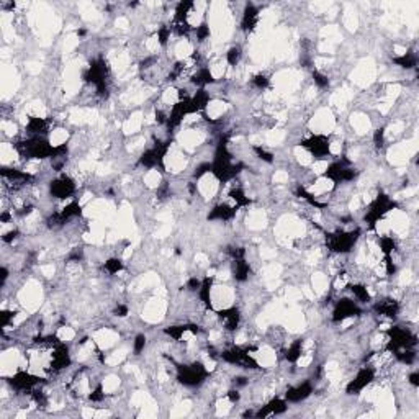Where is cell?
<instances>
[{"instance_id":"obj_1","label":"cell","mask_w":419,"mask_h":419,"mask_svg":"<svg viewBox=\"0 0 419 419\" xmlns=\"http://www.w3.org/2000/svg\"><path fill=\"white\" fill-rule=\"evenodd\" d=\"M241 169H242L241 164L233 162V156L228 149L226 137H223V139L218 143V146H216L215 159L212 162V174L221 183H226L231 179H234V177L239 174Z\"/></svg>"},{"instance_id":"obj_2","label":"cell","mask_w":419,"mask_h":419,"mask_svg":"<svg viewBox=\"0 0 419 419\" xmlns=\"http://www.w3.org/2000/svg\"><path fill=\"white\" fill-rule=\"evenodd\" d=\"M360 231L354 229V231H336L326 236V246L331 252L336 254H347L352 251V247L356 246L359 239Z\"/></svg>"},{"instance_id":"obj_3","label":"cell","mask_w":419,"mask_h":419,"mask_svg":"<svg viewBox=\"0 0 419 419\" xmlns=\"http://www.w3.org/2000/svg\"><path fill=\"white\" fill-rule=\"evenodd\" d=\"M208 377V370L201 362L177 367V380L183 386H200Z\"/></svg>"},{"instance_id":"obj_4","label":"cell","mask_w":419,"mask_h":419,"mask_svg":"<svg viewBox=\"0 0 419 419\" xmlns=\"http://www.w3.org/2000/svg\"><path fill=\"white\" fill-rule=\"evenodd\" d=\"M386 334H388V344H386V349L390 352H396L401 349H414V345L417 342L414 334L401 326L390 327V329L386 331Z\"/></svg>"},{"instance_id":"obj_5","label":"cell","mask_w":419,"mask_h":419,"mask_svg":"<svg viewBox=\"0 0 419 419\" xmlns=\"http://www.w3.org/2000/svg\"><path fill=\"white\" fill-rule=\"evenodd\" d=\"M396 201H393L388 195L385 193H380L375 200L372 201V205L369 206V212L365 213L364 216V221L369 225L370 228H375V225L383 218V216L391 212L393 208H396Z\"/></svg>"},{"instance_id":"obj_6","label":"cell","mask_w":419,"mask_h":419,"mask_svg":"<svg viewBox=\"0 0 419 419\" xmlns=\"http://www.w3.org/2000/svg\"><path fill=\"white\" fill-rule=\"evenodd\" d=\"M357 175H359V170L351 167L349 161L331 162L329 166H327L326 172H324L326 179H329L331 182L336 183V185H339V183H342V182H351V180L356 179Z\"/></svg>"},{"instance_id":"obj_7","label":"cell","mask_w":419,"mask_h":419,"mask_svg":"<svg viewBox=\"0 0 419 419\" xmlns=\"http://www.w3.org/2000/svg\"><path fill=\"white\" fill-rule=\"evenodd\" d=\"M249 351H251L249 347H246V349H242V347H231V349H226L221 352V359L226 364L239 365L242 369H251V370L259 369V364L252 359Z\"/></svg>"},{"instance_id":"obj_8","label":"cell","mask_w":419,"mask_h":419,"mask_svg":"<svg viewBox=\"0 0 419 419\" xmlns=\"http://www.w3.org/2000/svg\"><path fill=\"white\" fill-rule=\"evenodd\" d=\"M314 159H324L331 154V144L329 137L324 134H313L300 143Z\"/></svg>"},{"instance_id":"obj_9","label":"cell","mask_w":419,"mask_h":419,"mask_svg":"<svg viewBox=\"0 0 419 419\" xmlns=\"http://www.w3.org/2000/svg\"><path fill=\"white\" fill-rule=\"evenodd\" d=\"M373 380H375V369L373 367H362L357 375L354 377L345 386L347 395H359L364 388H367Z\"/></svg>"},{"instance_id":"obj_10","label":"cell","mask_w":419,"mask_h":419,"mask_svg":"<svg viewBox=\"0 0 419 419\" xmlns=\"http://www.w3.org/2000/svg\"><path fill=\"white\" fill-rule=\"evenodd\" d=\"M76 182L69 175H61L49 183V192L54 198L64 200L76 193Z\"/></svg>"},{"instance_id":"obj_11","label":"cell","mask_w":419,"mask_h":419,"mask_svg":"<svg viewBox=\"0 0 419 419\" xmlns=\"http://www.w3.org/2000/svg\"><path fill=\"white\" fill-rule=\"evenodd\" d=\"M360 313H362V311H360L359 305L354 300L340 298L336 303V306H334L332 321H334V323H342V321L349 319L352 316H359Z\"/></svg>"},{"instance_id":"obj_12","label":"cell","mask_w":419,"mask_h":419,"mask_svg":"<svg viewBox=\"0 0 419 419\" xmlns=\"http://www.w3.org/2000/svg\"><path fill=\"white\" fill-rule=\"evenodd\" d=\"M9 383L12 385V388H15L17 391H33L35 386L41 383V378L33 375V373H28V372H17L15 375L9 380Z\"/></svg>"},{"instance_id":"obj_13","label":"cell","mask_w":419,"mask_h":419,"mask_svg":"<svg viewBox=\"0 0 419 419\" xmlns=\"http://www.w3.org/2000/svg\"><path fill=\"white\" fill-rule=\"evenodd\" d=\"M71 365V356L67 345L59 342L52 349V357H51V369L52 370H62L65 367Z\"/></svg>"},{"instance_id":"obj_14","label":"cell","mask_w":419,"mask_h":419,"mask_svg":"<svg viewBox=\"0 0 419 419\" xmlns=\"http://www.w3.org/2000/svg\"><path fill=\"white\" fill-rule=\"evenodd\" d=\"M311 393H313V385L310 382H303L297 386L288 388L285 393V399H287V403H301V401H305L306 398H310Z\"/></svg>"},{"instance_id":"obj_15","label":"cell","mask_w":419,"mask_h":419,"mask_svg":"<svg viewBox=\"0 0 419 419\" xmlns=\"http://www.w3.org/2000/svg\"><path fill=\"white\" fill-rule=\"evenodd\" d=\"M288 409V403L287 399L282 398H273L270 399L267 404H264L262 408L255 412V417H267V416H273V414H284V412Z\"/></svg>"},{"instance_id":"obj_16","label":"cell","mask_w":419,"mask_h":419,"mask_svg":"<svg viewBox=\"0 0 419 419\" xmlns=\"http://www.w3.org/2000/svg\"><path fill=\"white\" fill-rule=\"evenodd\" d=\"M218 314V318L221 319V323L225 324V329L226 331H236L239 327L241 323V314L238 308H226V310H221L216 313Z\"/></svg>"},{"instance_id":"obj_17","label":"cell","mask_w":419,"mask_h":419,"mask_svg":"<svg viewBox=\"0 0 419 419\" xmlns=\"http://www.w3.org/2000/svg\"><path fill=\"white\" fill-rule=\"evenodd\" d=\"M259 22V9L252 4H247L244 13H242V20H241V28L244 33H251L255 26H257Z\"/></svg>"},{"instance_id":"obj_18","label":"cell","mask_w":419,"mask_h":419,"mask_svg":"<svg viewBox=\"0 0 419 419\" xmlns=\"http://www.w3.org/2000/svg\"><path fill=\"white\" fill-rule=\"evenodd\" d=\"M236 212L238 208L228 205V203H220L216 205L212 212L208 213V220L210 221H229L236 216Z\"/></svg>"},{"instance_id":"obj_19","label":"cell","mask_w":419,"mask_h":419,"mask_svg":"<svg viewBox=\"0 0 419 419\" xmlns=\"http://www.w3.org/2000/svg\"><path fill=\"white\" fill-rule=\"evenodd\" d=\"M373 308H375V311L378 314H382V316H386V318H395L398 314V311H399L398 301L393 300V298H385L382 301H378V303Z\"/></svg>"},{"instance_id":"obj_20","label":"cell","mask_w":419,"mask_h":419,"mask_svg":"<svg viewBox=\"0 0 419 419\" xmlns=\"http://www.w3.org/2000/svg\"><path fill=\"white\" fill-rule=\"evenodd\" d=\"M210 103V94L205 89H200L193 97H190V113L203 111Z\"/></svg>"},{"instance_id":"obj_21","label":"cell","mask_w":419,"mask_h":419,"mask_svg":"<svg viewBox=\"0 0 419 419\" xmlns=\"http://www.w3.org/2000/svg\"><path fill=\"white\" fill-rule=\"evenodd\" d=\"M251 273V265L244 259H238L233 262V277L236 282H246Z\"/></svg>"},{"instance_id":"obj_22","label":"cell","mask_w":419,"mask_h":419,"mask_svg":"<svg viewBox=\"0 0 419 419\" xmlns=\"http://www.w3.org/2000/svg\"><path fill=\"white\" fill-rule=\"evenodd\" d=\"M212 285H213V280L206 277L201 280V285L198 288V297L201 300V303L208 308H212Z\"/></svg>"},{"instance_id":"obj_23","label":"cell","mask_w":419,"mask_h":419,"mask_svg":"<svg viewBox=\"0 0 419 419\" xmlns=\"http://www.w3.org/2000/svg\"><path fill=\"white\" fill-rule=\"evenodd\" d=\"M26 129H28L31 134L39 136L48 129V121H46L44 118H39V116H30L28 123H26Z\"/></svg>"},{"instance_id":"obj_24","label":"cell","mask_w":419,"mask_h":419,"mask_svg":"<svg viewBox=\"0 0 419 419\" xmlns=\"http://www.w3.org/2000/svg\"><path fill=\"white\" fill-rule=\"evenodd\" d=\"M303 356V340H295V342H292L290 345L287 347V351H285V359L288 360V362H298L300 357Z\"/></svg>"},{"instance_id":"obj_25","label":"cell","mask_w":419,"mask_h":419,"mask_svg":"<svg viewBox=\"0 0 419 419\" xmlns=\"http://www.w3.org/2000/svg\"><path fill=\"white\" fill-rule=\"evenodd\" d=\"M192 82L195 85H200V87H205V85L215 82V77H213L212 72H210L208 67H201V69L196 71V74L192 77Z\"/></svg>"},{"instance_id":"obj_26","label":"cell","mask_w":419,"mask_h":419,"mask_svg":"<svg viewBox=\"0 0 419 419\" xmlns=\"http://www.w3.org/2000/svg\"><path fill=\"white\" fill-rule=\"evenodd\" d=\"M229 196H231V200L234 201V206H236V208L247 206V205H251V203H252V200L249 198V196H246L244 190L239 188V187L233 188L231 192H229Z\"/></svg>"},{"instance_id":"obj_27","label":"cell","mask_w":419,"mask_h":419,"mask_svg":"<svg viewBox=\"0 0 419 419\" xmlns=\"http://www.w3.org/2000/svg\"><path fill=\"white\" fill-rule=\"evenodd\" d=\"M393 62H395L396 65H399V67H403V69H412V67H416L417 59H416L414 54H412V52H404V54L393 59Z\"/></svg>"},{"instance_id":"obj_28","label":"cell","mask_w":419,"mask_h":419,"mask_svg":"<svg viewBox=\"0 0 419 419\" xmlns=\"http://www.w3.org/2000/svg\"><path fill=\"white\" fill-rule=\"evenodd\" d=\"M378 246H380V251L383 252V255H393V252H395V249H396V242L391 236H380Z\"/></svg>"},{"instance_id":"obj_29","label":"cell","mask_w":419,"mask_h":419,"mask_svg":"<svg viewBox=\"0 0 419 419\" xmlns=\"http://www.w3.org/2000/svg\"><path fill=\"white\" fill-rule=\"evenodd\" d=\"M349 288H351L352 295H354V297H356L359 301H362V303H369V301H370V293H369V290H367L365 285L354 284V285H351Z\"/></svg>"},{"instance_id":"obj_30","label":"cell","mask_w":419,"mask_h":419,"mask_svg":"<svg viewBox=\"0 0 419 419\" xmlns=\"http://www.w3.org/2000/svg\"><path fill=\"white\" fill-rule=\"evenodd\" d=\"M103 268H105V270H107L108 273L115 275V273H118V272L123 270V262H121V259H118V257H111V259H108V260L103 264Z\"/></svg>"},{"instance_id":"obj_31","label":"cell","mask_w":419,"mask_h":419,"mask_svg":"<svg viewBox=\"0 0 419 419\" xmlns=\"http://www.w3.org/2000/svg\"><path fill=\"white\" fill-rule=\"evenodd\" d=\"M226 61H228L229 65H236L241 61V48H239V46H233V48L228 49Z\"/></svg>"},{"instance_id":"obj_32","label":"cell","mask_w":419,"mask_h":419,"mask_svg":"<svg viewBox=\"0 0 419 419\" xmlns=\"http://www.w3.org/2000/svg\"><path fill=\"white\" fill-rule=\"evenodd\" d=\"M146 336L144 334H137V336L134 337L133 340V352L136 354V356H139V354L144 351V347H146Z\"/></svg>"},{"instance_id":"obj_33","label":"cell","mask_w":419,"mask_h":419,"mask_svg":"<svg viewBox=\"0 0 419 419\" xmlns=\"http://www.w3.org/2000/svg\"><path fill=\"white\" fill-rule=\"evenodd\" d=\"M313 81L319 89H326L327 85H329V79H327V76H324L323 72H319V71L313 72Z\"/></svg>"},{"instance_id":"obj_34","label":"cell","mask_w":419,"mask_h":419,"mask_svg":"<svg viewBox=\"0 0 419 419\" xmlns=\"http://www.w3.org/2000/svg\"><path fill=\"white\" fill-rule=\"evenodd\" d=\"M252 85L254 87H257L260 90H264L268 87V77L265 74H255L252 77Z\"/></svg>"},{"instance_id":"obj_35","label":"cell","mask_w":419,"mask_h":419,"mask_svg":"<svg viewBox=\"0 0 419 419\" xmlns=\"http://www.w3.org/2000/svg\"><path fill=\"white\" fill-rule=\"evenodd\" d=\"M254 153L257 154L259 159H262L264 162H273V154L272 153H268V151H265L264 148H260V146H254Z\"/></svg>"},{"instance_id":"obj_36","label":"cell","mask_w":419,"mask_h":419,"mask_svg":"<svg viewBox=\"0 0 419 419\" xmlns=\"http://www.w3.org/2000/svg\"><path fill=\"white\" fill-rule=\"evenodd\" d=\"M170 38V28L169 26H161L159 30H157V39H159V44L166 46L167 41Z\"/></svg>"},{"instance_id":"obj_37","label":"cell","mask_w":419,"mask_h":419,"mask_svg":"<svg viewBox=\"0 0 419 419\" xmlns=\"http://www.w3.org/2000/svg\"><path fill=\"white\" fill-rule=\"evenodd\" d=\"M195 31H196V38H198V41H205V39L210 36V26L205 22H203L200 26H196Z\"/></svg>"},{"instance_id":"obj_38","label":"cell","mask_w":419,"mask_h":419,"mask_svg":"<svg viewBox=\"0 0 419 419\" xmlns=\"http://www.w3.org/2000/svg\"><path fill=\"white\" fill-rule=\"evenodd\" d=\"M373 144H375L377 149H382L383 144H385V131L383 128H380L375 131V134H373Z\"/></svg>"},{"instance_id":"obj_39","label":"cell","mask_w":419,"mask_h":419,"mask_svg":"<svg viewBox=\"0 0 419 419\" xmlns=\"http://www.w3.org/2000/svg\"><path fill=\"white\" fill-rule=\"evenodd\" d=\"M103 398H105V393H103L102 385H98L97 388L89 395V399H90V401H94V403H100Z\"/></svg>"},{"instance_id":"obj_40","label":"cell","mask_w":419,"mask_h":419,"mask_svg":"<svg viewBox=\"0 0 419 419\" xmlns=\"http://www.w3.org/2000/svg\"><path fill=\"white\" fill-rule=\"evenodd\" d=\"M17 238H18V229H12V231L5 233L2 236V241L5 242V244H12V242L15 241Z\"/></svg>"},{"instance_id":"obj_41","label":"cell","mask_w":419,"mask_h":419,"mask_svg":"<svg viewBox=\"0 0 419 419\" xmlns=\"http://www.w3.org/2000/svg\"><path fill=\"white\" fill-rule=\"evenodd\" d=\"M115 316H118V318H126L128 316V306H124V305H118L116 308H115Z\"/></svg>"},{"instance_id":"obj_42","label":"cell","mask_w":419,"mask_h":419,"mask_svg":"<svg viewBox=\"0 0 419 419\" xmlns=\"http://www.w3.org/2000/svg\"><path fill=\"white\" fill-rule=\"evenodd\" d=\"M200 285H201V282H200L198 278H196V277H192V278L188 280V284H187V287H188L190 292H198Z\"/></svg>"},{"instance_id":"obj_43","label":"cell","mask_w":419,"mask_h":419,"mask_svg":"<svg viewBox=\"0 0 419 419\" xmlns=\"http://www.w3.org/2000/svg\"><path fill=\"white\" fill-rule=\"evenodd\" d=\"M226 396H228V399L231 403H238L239 399H241V395H239V391L238 390H231V391H228L226 393Z\"/></svg>"},{"instance_id":"obj_44","label":"cell","mask_w":419,"mask_h":419,"mask_svg":"<svg viewBox=\"0 0 419 419\" xmlns=\"http://www.w3.org/2000/svg\"><path fill=\"white\" fill-rule=\"evenodd\" d=\"M408 380H409V383L414 386V388H416V386H419V373L417 372H412L411 375L408 377Z\"/></svg>"}]
</instances>
